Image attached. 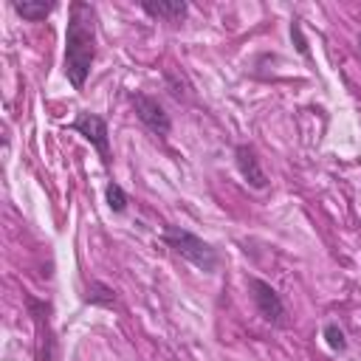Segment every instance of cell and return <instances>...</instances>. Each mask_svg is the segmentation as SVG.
Returning <instances> with one entry per match:
<instances>
[{"instance_id": "30bf717a", "label": "cell", "mask_w": 361, "mask_h": 361, "mask_svg": "<svg viewBox=\"0 0 361 361\" xmlns=\"http://www.w3.org/2000/svg\"><path fill=\"white\" fill-rule=\"evenodd\" d=\"M104 195H107V206H110L113 212H124V209H127V195H124V189H121L116 180L107 183Z\"/></svg>"}, {"instance_id": "7c38bea8", "label": "cell", "mask_w": 361, "mask_h": 361, "mask_svg": "<svg viewBox=\"0 0 361 361\" xmlns=\"http://www.w3.org/2000/svg\"><path fill=\"white\" fill-rule=\"evenodd\" d=\"M290 37L296 39L299 54H302V56H307V45H305V37H302V31H299V23H293V25H290Z\"/></svg>"}, {"instance_id": "52a82bcc", "label": "cell", "mask_w": 361, "mask_h": 361, "mask_svg": "<svg viewBox=\"0 0 361 361\" xmlns=\"http://www.w3.org/2000/svg\"><path fill=\"white\" fill-rule=\"evenodd\" d=\"M141 8L149 17H164V20H172V23H180L189 11V6L183 0H144Z\"/></svg>"}, {"instance_id": "9c48e42d", "label": "cell", "mask_w": 361, "mask_h": 361, "mask_svg": "<svg viewBox=\"0 0 361 361\" xmlns=\"http://www.w3.org/2000/svg\"><path fill=\"white\" fill-rule=\"evenodd\" d=\"M85 302L102 305V307H113V305H116V293H113V288L104 285V282H90L87 290H85Z\"/></svg>"}, {"instance_id": "ba28073f", "label": "cell", "mask_w": 361, "mask_h": 361, "mask_svg": "<svg viewBox=\"0 0 361 361\" xmlns=\"http://www.w3.org/2000/svg\"><path fill=\"white\" fill-rule=\"evenodd\" d=\"M14 11H17L23 20H28V23H39V20H45V17L54 11V3H42V0H17V3H14Z\"/></svg>"}, {"instance_id": "5b68a950", "label": "cell", "mask_w": 361, "mask_h": 361, "mask_svg": "<svg viewBox=\"0 0 361 361\" xmlns=\"http://www.w3.org/2000/svg\"><path fill=\"white\" fill-rule=\"evenodd\" d=\"M133 107H135V116L141 118V124L149 127L155 135H166V133H169L172 121H169V113L161 107L158 99L144 96V93H135V96H133Z\"/></svg>"}, {"instance_id": "3957f363", "label": "cell", "mask_w": 361, "mask_h": 361, "mask_svg": "<svg viewBox=\"0 0 361 361\" xmlns=\"http://www.w3.org/2000/svg\"><path fill=\"white\" fill-rule=\"evenodd\" d=\"M71 127H73L79 135H85V138L99 149V155H102L104 164L110 161V135H107V121H104L102 116H96V113H90V110H82Z\"/></svg>"}, {"instance_id": "8992f818", "label": "cell", "mask_w": 361, "mask_h": 361, "mask_svg": "<svg viewBox=\"0 0 361 361\" xmlns=\"http://www.w3.org/2000/svg\"><path fill=\"white\" fill-rule=\"evenodd\" d=\"M234 161H237V169H240V175L245 178L248 186H254V189H265L268 178H265V172H262V166H259L257 152H254L248 144H240V147L234 149Z\"/></svg>"}, {"instance_id": "4fadbf2b", "label": "cell", "mask_w": 361, "mask_h": 361, "mask_svg": "<svg viewBox=\"0 0 361 361\" xmlns=\"http://www.w3.org/2000/svg\"><path fill=\"white\" fill-rule=\"evenodd\" d=\"M358 51H361V37H358Z\"/></svg>"}, {"instance_id": "6da1fadb", "label": "cell", "mask_w": 361, "mask_h": 361, "mask_svg": "<svg viewBox=\"0 0 361 361\" xmlns=\"http://www.w3.org/2000/svg\"><path fill=\"white\" fill-rule=\"evenodd\" d=\"M96 56V8L90 3L73 0L68 8V28H65V76L73 90H82L90 65Z\"/></svg>"}, {"instance_id": "277c9868", "label": "cell", "mask_w": 361, "mask_h": 361, "mask_svg": "<svg viewBox=\"0 0 361 361\" xmlns=\"http://www.w3.org/2000/svg\"><path fill=\"white\" fill-rule=\"evenodd\" d=\"M248 288H251V299H254L259 316H262L268 324H276V327L285 324V305H282L279 293H276L268 282H262V279H251Z\"/></svg>"}, {"instance_id": "7a4b0ae2", "label": "cell", "mask_w": 361, "mask_h": 361, "mask_svg": "<svg viewBox=\"0 0 361 361\" xmlns=\"http://www.w3.org/2000/svg\"><path fill=\"white\" fill-rule=\"evenodd\" d=\"M164 243H166L175 254H180L186 262H192L195 268H200V271H206V274H212V271L217 268V262H220L217 251H214L206 240H200L197 234H192V231H186V228H180V226H166V228H164Z\"/></svg>"}, {"instance_id": "8fae6325", "label": "cell", "mask_w": 361, "mask_h": 361, "mask_svg": "<svg viewBox=\"0 0 361 361\" xmlns=\"http://www.w3.org/2000/svg\"><path fill=\"white\" fill-rule=\"evenodd\" d=\"M324 338H327V344L333 347V350H347V338H344V330L336 324V322H330V324H324Z\"/></svg>"}]
</instances>
